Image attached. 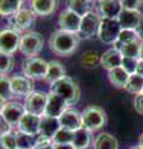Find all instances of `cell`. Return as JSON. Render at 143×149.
<instances>
[{"label":"cell","instance_id":"obj_8","mask_svg":"<svg viewBox=\"0 0 143 149\" xmlns=\"http://www.w3.org/2000/svg\"><path fill=\"white\" fill-rule=\"evenodd\" d=\"M36 20V14L31 9H20L14 15L9 16V24L11 29L16 31H26L29 30Z\"/></svg>","mask_w":143,"mask_h":149},{"label":"cell","instance_id":"obj_24","mask_svg":"<svg viewBox=\"0 0 143 149\" xmlns=\"http://www.w3.org/2000/svg\"><path fill=\"white\" fill-rule=\"evenodd\" d=\"M93 149H118V142L112 134L100 133L93 142Z\"/></svg>","mask_w":143,"mask_h":149},{"label":"cell","instance_id":"obj_42","mask_svg":"<svg viewBox=\"0 0 143 149\" xmlns=\"http://www.w3.org/2000/svg\"><path fill=\"white\" fill-rule=\"evenodd\" d=\"M136 35H137V39L141 41V42H143V15L141 17V21L140 24H138V26L136 27Z\"/></svg>","mask_w":143,"mask_h":149},{"label":"cell","instance_id":"obj_23","mask_svg":"<svg viewBox=\"0 0 143 149\" xmlns=\"http://www.w3.org/2000/svg\"><path fill=\"white\" fill-rule=\"evenodd\" d=\"M92 142V136L91 132L85 128H80L73 132V138H72V146L75 149H89Z\"/></svg>","mask_w":143,"mask_h":149},{"label":"cell","instance_id":"obj_49","mask_svg":"<svg viewBox=\"0 0 143 149\" xmlns=\"http://www.w3.org/2000/svg\"><path fill=\"white\" fill-rule=\"evenodd\" d=\"M142 93H143V90H142Z\"/></svg>","mask_w":143,"mask_h":149},{"label":"cell","instance_id":"obj_5","mask_svg":"<svg viewBox=\"0 0 143 149\" xmlns=\"http://www.w3.org/2000/svg\"><path fill=\"white\" fill-rule=\"evenodd\" d=\"M47 61H45L44 58L41 57H27L26 60H24L22 62V73L24 76L29 77L30 80H41L46 76V72H47Z\"/></svg>","mask_w":143,"mask_h":149},{"label":"cell","instance_id":"obj_18","mask_svg":"<svg viewBox=\"0 0 143 149\" xmlns=\"http://www.w3.org/2000/svg\"><path fill=\"white\" fill-rule=\"evenodd\" d=\"M61 128L59 122V118H52V117H46L43 116L40 120V132L39 137L44 139H49L52 142V138L55 137V134L59 132V129Z\"/></svg>","mask_w":143,"mask_h":149},{"label":"cell","instance_id":"obj_31","mask_svg":"<svg viewBox=\"0 0 143 149\" xmlns=\"http://www.w3.org/2000/svg\"><path fill=\"white\" fill-rule=\"evenodd\" d=\"M0 97L4 101H13L14 96L11 90V82L10 77L8 74H0Z\"/></svg>","mask_w":143,"mask_h":149},{"label":"cell","instance_id":"obj_6","mask_svg":"<svg viewBox=\"0 0 143 149\" xmlns=\"http://www.w3.org/2000/svg\"><path fill=\"white\" fill-rule=\"evenodd\" d=\"M122 27L117 19H101L97 36L103 44L113 45L118 39Z\"/></svg>","mask_w":143,"mask_h":149},{"label":"cell","instance_id":"obj_1","mask_svg":"<svg viewBox=\"0 0 143 149\" xmlns=\"http://www.w3.org/2000/svg\"><path fill=\"white\" fill-rule=\"evenodd\" d=\"M80 44V36L75 32L57 30L51 34L49 46L54 54L59 56H68L75 52Z\"/></svg>","mask_w":143,"mask_h":149},{"label":"cell","instance_id":"obj_45","mask_svg":"<svg viewBox=\"0 0 143 149\" xmlns=\"http://www.w3.org/2000/svg\"><path fill=\"white\" fill-rule=\"evenodd\" d=\"M138 60H142L143 61V42H141V49H140V56H138Z\"/></svg>","mask_w":143,"mask_h":149},{"label":"cell","instance_id":"obj_22","mask_svg":"<svg viewBox=\"0 0 143 149\" xmlns=\"http://www.w3.org/2000/svg\"><path fill=\"white\" fill-rule=\"evenodd\" d=\"M66 76V70L63 67V65L56 61V60H51L47 63V72H46L45 76V81H47L50 85L54 83L55 81L60 80V78L65 77Z\"/></svg>","mask_w":143,"mask_h":149},{"label":"cell","instance_id":"obj_41","mask_svg":"<svg viewBox=\"0 0 143 149\" xmlns=\"http://www.w3.org/2000/svg\"><path fill=\"white\" fill-rule=\"evenodd\" d=\"M11 130H13V127L1 117V116H0V137L9 133V132H11Z\"/></svg>","mask_w":143,"mask_h":149},{"label":"cell","instance_id":"obj_13","mask_svg":"<svg viewBox=\"0 0 143 149\" xmlns=\"http://www.w3.org/2000/svg\"><path fill=\"white\" fill-rule=\"evenodd\" d=\"M122 10L119 0H97V13L101 19H118Z\"/></svg>","mask_w":143,"mask_h":149},{"label":"cell","instance_id":"obj_15","mask_svg":"<svg viewBox=\"0 0 143 149\" xmlns=\"http://www.w3.org/2000/svg\"><path fill=\"white\" fill-rule=\"evenodd\" d=\"M81 19L82 17L78 16L77 14L68 10V9H65V10L61 11V14L59 16V20H57L60 30L77 34L78 29H80V25H81Z\"/></svg>","mask_w":143,"mask_h":149},{"label":"cell","instance_id":"obj_3","mask_svg":"<svg viewBox=\"0 0 143 149\" xmlns=\"http://www.w3.org/2000/svg\"><path fill=\"white\" fill-rule=\"evenodd\" d=\"M82 128H85L90 132L98 130L105 127L107 122V116H106L105 109L98 106H89L82 111L81 113Z\"/></svg>","mask_w":143,"mask_h":149},{"label":"cell","instance_id":"obj_12","mask_svg":"<svg viewBox=\"0 0 143 149\" xmlns=\"http://www.w3.org/2000/svg\"><path fill=\"white\" fill-rule=\"evenodd\" d=\"M67 108H68V104L66 103V101L63 98H61L60 96L55 95L52 92L47 93V102H46L44 116L52 117V118H59Z\"/></svg>","mask_w":143,"mask_h":149},{"label":"cell","instance_id":"obj_2","mask_svg":"<svg viewBox=\"0 0 143 149\" xmlns=\"http://www.w3.org/2000/svg\"><path fill=\"white\" fill-rule=\"evenodd\" d=\"M50 92H52L55 95L60 96L61 98H63L68 104V107L76 104L80 101V97H81V90L78 87L77 82L68 76H65L57 81H55L54 83H51Z\"/></svg>","mask_w":143,"mask_h":149},{"label":"cell","instance_id":"obj_4","mask_svg":"<svg viewBox=\"0 0 143 149\" xmlns=\"http://www.w3.org/2000/svg\"><path fill=\"white\" fill-rule=\"evenodd\" d=\"M44 46V37L38 31H30L21 35L19 50L26 57H35L40 54Z\"/></svg>","mask_w":143,"mask_h":149},{"label":"cell","instance_id":"obj_11","mask_svg":"<svg viewBox=\"0 0 143 149\" xmlns=\"http://www.w3.org/2000/svg\"><path fill=\"white\" fill-rule=\"evenodd\" d=\"M24 113H25V107L22 103H20V102H17V101H8L5 106H4L0 116L5 119L11 127H14V125L19 124Z\"/></svg>","mask_w":143,"mask_h":149},{"label":"cell","instance_id":"obj_47","mask_svg":"<svg viewBox=\"0 0 143 149\" xmlns=\"http://www.w3.org/2000/svg\"><path fill=\"white\" fill-rule=\"evenodd\" d=\"M138 142H140V146L143 148V133L141 134V137H140V141H138Z\"/></svg>","mask_w":143,"mask_h":149},{"label":"cell","instance_id":"obj_43","mask_svg":"<svg viewBox=\"0 0 143 149\" xmlns=\"http://www.w3.org/2000/svg\"><path fill=\"white\" fill-rule=\"evenodd\" d=\"M55 149H75L72 144H54Z\"/></svg>","mask_w":143,"mask_h":149},{"label":"cell","instance_id":"obj_28","mask_svg":"<svg viewBox=\"0 0 143 149\" xmlns=\"http://www.w3.org/2000/svg\"><path fill=\"white\" fill-rule=\"evenodd\" d=\"M124 90L128 93H132V95H138V93H142L143 90V77L138 73H133L128 77V81L124 86Z\"/></svg>","mask_w":143,"mask_h":149},{"label":"cell","instance_id":"obj_50","mask_svg":"<svg viewBox=\"0 0 143 149\" xmlns=\"http://www.w3.org/2000/svg\"><path fill=\"white\" fill-rule=\"evenodd\" d=\"M91 1H92V0H91Z\"/></svg>","mask_w":143,"mask_h":149},{"label":"cell","instance_id":"obj_34","mask_svg":"<svg viewBox=\"0 0 143 149\" xmlns=\"http://www.w3.org/2000/svg\"><path fill=\"white\" fill-rule=\"evenodd\" d=\"M0 147L3 149H17V141L15 132H9L0 137Z\"/></svg>","mask_w":143,"mask_h":149},{"label":"cell","instance_id":"obj_33","mask_svg":"<svg viewBox=\"0 0 143 149\" xmlns=\"http://www.w3.org/2000/svg\"><path fill=\"white\" fill-rule=\"evenodd\" d=\"M73 138V132L65 128H60L59 132L52 138L54 144H71Z\"/></svg>","mask_w":143,"mask_h":149},{"label":"cell","instance_id":"obj_30","mask_svg":"<svg viewBox=\"0 0 143 149\" xmlns=\"http://www.w3.org/2000/svg\"><path fill=\"white\" fill-rule=\"evenodd\" d=\"M137 35H136V31L135 30H124L122 29L121 32L118 35V39L116 40V42L113 44V49L116 50H121L122 46L130 44V42H133V41H137Z\"/></svg>","mask_w":143,"mask_h":149},{"label":"cell","instance_id":"obj_46","mask_svg":"<svg viewBox=\"0 0 143 149\" xmlns=\"http://www.w3.org/2000/svg\"><path fill=\"white\" fill-rule=\"evenodd\" d=\"M5 103H6V101H4L1 97H0V114H1V111L4 108V106H5Z\"/></svg>","mask_w":143,"mask_h":149},{"label":"cell","instance_id":"obj_32","mask_svg":"<svg viewBox=\"0 0 143 149\" xmlns=\"http://www.w3.org/2000/svg\"><path fill=\"white\" fill-rule=\"evenodd\" d=\"M140 49H141V42L137 40V41H133V42L122 46L119 52H121L122 57L138 58V56H140Z\"/></svg>","mask_w":143,"mask_h":149},{"label":"cell","instance_id":"obj_36","mask_svg":"<svg viewBox=\"0 0 143 149\" xmlns=\"http://www.w3.org/2000/svg\"><path fill=\"white\" fill-rule=\"evenodd\" d=\"M137 65H138V58H132V57H122L121 67L126 71L128 74H133L137 71Z\"/></svg>","mask_w":143,"mask_h":149},{"label":"cell","instance_id":"obj_14","mask_svg":"<svg viewBox=\"0 0 143 149\" xmlns=\"http://www.w3.org/2000/svg\"><path fill=\"white\" fill-rule=\"evenodd\" d=\"M11 82V90L14 96L17 97H26L34 92L33 81L29 77L24 76V74H15V76L10 77Z\"/></svg>","mask_w":143,"mask_h":149},{"label":"cell","instance_id":"obj_39","mask_svg":"<svg viewBox=\"0 0 143 149\" xmlns=\"http://www.w3.org/2000/svg\"><path fill=\"white\" fill-rule=\"evenodd\" d=\"M36 146L34 149H55L54 147V143L51 141H49V139H44L39 136H36Z\"/></svg>","mask_w":143,"mask_h":149},{"label":"cell","instance_id":"obj_21","mask_svg":"<svg viewBox=\"0 0 143 149\" xmlns=\"http://www.w3.org/2000/svg\"><path fill=\"white\" fill-rule=\"evenodd\" d=\"M30 1H31V10L36 15L40 16L51 15L57 8L56 0H30Z\"/></svg>","mask_w":143,"mask_h":149},{"label":"cell","instance_id":"obj_9","mask_svg":"<svg viewBox=\"0 0 143 149\" xmlns=\"http://www.w3.org/2000/svg\"><path fill=\"white\" fill-rule=\"evenodd\" d=\"M21 35L14 29H4L0 31V52L13 55L19 50Z\"/></svg>","mask_w":143,"mask_h":149},{"label":"cell","instance_id":"obj_40","mask_svg":"<svg viewBox=\"0 0 143 149\" xmlns=\"http://www.w3.org/2000/svg\"><path fill=\"white\" fill-rule=\"evenodd\" d=\"M133 107H135V111L137 113H140L143 116V93H138L135 96V100H133Z\"/></svg>","mask_w":143,"mask_h":149},{"label":"cell","instance_id":"obj_35","mask_svg":"<svg viewBox=\"0 0 143 149\" xmlns=\"http://www.w3.org/2000/svg\"><path fill=\"white\" fill-rule=\"evenodd\" d=\"M14 67V58L11 55L0 52V74H6Z\"/></svg>","mask_w":143,"mask_h":149},{"label":"cell","instance_id":"obj_37","mask_svg":"<svg viewBox=\"0 0 143 149\" xmlns=\"http://www.w3.org/2000/svg\"><path fill=\"white\" fill-rule=\"evenodd\" d=\"M97 61H100V58L95 51H87V52L82 56V63H84L86 67L96 66V62Z\"/></svg>","mask_w":143,"mask_h":149},{"label":"cell","instance_id":"obj_29","mask_svg":"<svg viewBox=\"0 0 143 149\" xmlns=\"http://www.w3.org/2000/svg\"><path fill=\"white\" fill-rule=\"evenodd\" d=\"M15 136L17 141V149H34L36 146V137L25 134L20 130H15Z\"/></svg>","mask_w":143,"mask_h":149},{"label":"cell","instance_id":"obj_25","mask_svg":"<svg viewBox=\"0 0 143 149\" xmlns=\"http://www.w3.org/2000/svg\"><path fill=\"white\" fill-rule=\"evenodd\" d=\"M128 77H130V74L124 71L121 66L108 71V80L116 88H124L128 81Z\"/></svg>","mask_w":143,"mask_h":149},{"label":"cell","instance_id":"obj_44","mask_svg":"<svg viewBox=\"0 0 143 149\" xmlns=\"http://www.w3.org/2000/svg\"><path fill=\"white\" fill-rule=\"evenodd\" d=\"M136 73L141 74V76L143 77V61L142 60H138V65H137V71Z\"/></svg>","mask_w":143,"mask_h":149},{"label":"cell","instance_id":"obj_27","mask_svg":"<svg viewBox=\"0 0 143 149\" xmlns=\"http://www.w3.org/2000/svg\"><path fill=\"white\" fill-rule=\"evenodd\" d=\"M22 0H0V15L11 16L21 9Z\"/></svg>","mask_w":143,"mask_h":149},{"label":"cell","instance_id":"obj_10","mask_svg":"<svg viewBox=\"0 0 143 149\" xmlns=\"http://www.w3.org/2000/svg\"><path fill=\"white\" fill-rule=\"evenodd\" d=\"M46 102H47V95L46 93L34 91L31 95H29L25 98V103H24L25 112L43 117L45 113Z\"/></svg>","mask_w":143,"mask_h":149},{"label":"cell","instance_id":"obj_7","mask_svg":"<svg viewBox=\"0 0 143 149\" xmlns=\"http://www.w3.org/2000/svg\"><path fill=\"white\" fill-rule=\"evenodd\" d=\"M101 22V16L97 11H90L81 19V25L78 29V36L80 39H92L97 36L98 27Z\"/></svg>","mask_w":143,"mask_h":149},{"label":"cell","instance_id":"obj_26","mask_svg":"<svg viewBox=\"0 0 143 149\" xmlns=\"http://www.w3.org/2000/svg\"><path fill=\"white\" fill-rule=\"evenodd\" d=\"M91 8V0H67V9L81 17L92 11Z\"/></svg>","mask_w":143,"mask_h":149},{"label":"cell","instance_id":"obj_48","mask_svg":"<svg viewBox=\"0 0 143 149\" xmlns=\"http://www.w3.org/2000/svg\"><path fill=\"white\" fill-rule=\"evenodd\" d=\"M130 149H143L141 146H136V147H132V148H130Z\"/></svg>","mask_w":143,"mask_h":149},{"label":"cell","instance_id":"obj_38","mask_svg":"<svg viewBox=\"0 0 143 149\" xmlns=\"http://www.w3.org/2000/svg\"><path fill=\"white\" fill-rule=\"evenodd\" d=\"M123 10H140L143 0H119Z\"/></svg>","mask_w":143,"mask_h":149},{"label":"cell","instance_id":"obj_16","mask_svg":"<svg viewBox=\"0 0 143 149\" xmlns=\"http://www.w3.org/2000/svg\"><path fill=\"white\" fill-rule=\"evenodd\" d=\"M59 122H60L61 128L68 129L71 132H75V130L80 129L82 127L81 113L77 109L70 108V107L59 117Z\"/></svg>","mask_w":143,"mask_h":149},{"label":"cell","instance_id":"obj_19","mask_svg":"<svg viewBox=\"0 0 143 149\" xmlns=\"http://www.w3.org/2000/svg\"><path fill=\"white\" fill-rule=\"evenodd\" d=\"M142 17L140 10H122L118 16V22L124 30H136Z\"/></svg>","mask_w":143,"mask_h":149},{"label":"cell","instance_id":"obj_17","mask_svg":"<svg viewBox=\"0 0 143 149\" xmlns=\"http://www.w3.org/2000/svg\"><path fill=\"white\" fill-rule=\"evenodd\" d=\"M40 120L41 117L31 113L25 112L24 116L21 117L19 124H17V130L25 133V134H30V136H39L40 132Z\"/></svg>","mask_w":143,"mask_h":149},{"label":"cell","instance_id":"obj_20","mask_svg":"<svg viewBox=\"0 0 143 149\" xmlns=\"http://www.w3.org/2000/svg\"><path fill=\"white\" fill-rule=\"evenodd\" d=\"M121 62H122V55L118 50L116 49H108L106 50L105 52L101 55L100 57V63L105 70H113L116 67L121 66Z\"/></svg>","mask_w":143,"mask_h":149}]
</instances>
